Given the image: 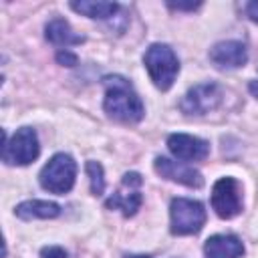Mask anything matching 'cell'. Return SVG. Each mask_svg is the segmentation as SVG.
I'll use <instances>...</instances> for the list:
<instances>
[{
  "mask_svg": "<svg viewBox=\"0 0 258 258\" xmlns=\"http://www.w3.org/2000/svg\"><path fill=\"white\" fill-rule=\"evenodd\" d=\"M105 99L103 109L105 113L121 123H139L145 115V107L135 93L133 85L121 75H107L103 77Z\"/></svg>",
  "mask_w": 258,
  "mask_h": 258,
  "instance_id": "obj_1",
  "label": "cell"
},
{
  "mask_svg": "<svg viewBox=\"0 0 258 258\" xmlns=\"http://www.w3.org/2000/svg\"><path fill=\"white\" fill-rule=\"evenodd\" d=\"M143 62H145V69H147L153 85L159 91H169L179 73V60H177L173 48L167 44L155 42L145 50Z\"/></svg>",
  "mask_w": 258,
  "mask_h": 258,
  "instance_id": "obj_2",
  "label": "cell"
},
{
  "mask_svg": "<svg viewBox=\"0 0 258 258\" xmlns=\"http://www.w3.org/2000/svg\"><path fill=\"white\" fill-rule=\"evenodd\" d=\"M77 177V163L69 153H54L38 173L42 189L62 196L73 189Z\"/></svg>",
  "mask_w": 258,
  "mask_h": 258,
  "instance_id": "obj_3",
  "label": "cell"
},
{
  "mask_svg": "<svg viewBox=\"0 0 258 258\" xmlns=\"http://www.w3.org/2000/svg\"><path fill=\"white\" fill-rule=\"evenodd\" d=\"M171 218V234L175 236H191L198 234L206 224V208L198 200L189 198H173L169 206Z\"/></svg>",
  "mask_w": 258,
  "mask_h": 258,
  "instance_id": "obj_4",
  "label": "cell"
},
{
  "mask_svg": "<svg viewBox=\"0 0 258 258\" xmlns=\"http://www.w3.org/2000/svg\"><path fill=\"white\" fill-rule=\"evenodd\" d=\"M40 153L38 137L32 127H20L10 139L4 133L2 145V161L6 165H28Z\"/></svg>",
  "mask_w": 258,
  "mask_h": 258,
  "instance_id": "obj_5",
  "label": "cell"
},
{
  "mask_svg": "<svg viewBox=\"0 0 258 258\" xmlns=\"http://www.w3.org/2000/svg\"><path fill=\"white\" fill-rule=\"evenodd\" d=\"M212 210L222 220H232L242 212V185L236 177H220L212 187Z\"/></svg>",
  "mask_w": 258,
  "mask_h": 258,
  "instance_id": "obj_6",
  "label": "cell"
},
{
  "mask_svg": "<svg viewBox=\"0 0 258 258\" xmlns=\"http://www.w3.org/2000/svg\"><path fill=\"white\" fill-rule=\"evenodd\" d=\"M143 183V177L137 173V171H127L123 177H121V185L119 189L105 202V206L109 210H121V214L125 218H131L137 214V210L141 208L143 204V196L139 191Z\"/></svg>",
  "mask_w": 258,
  "mask_h": 258,
  "instance_id": "obj_7",
  "label": "cell"
},
{
  "mask_svg": "<svg viewBox=\"0 0 258 258\" xmlns=\"http://www.w3.org/2000/svg\"><path fill=\"white\" fill-rule=\"evenodd\" d=\"M222 87L218 83H200L191 87L179 101V109L185 115H206L222 103Z\"/></svg>",
  "mask_w": 258,
  "mask_h": 258,
  "instance_id": "obj_8",
  "label": "cell"
},
{
  "mask_svg": "<svg viewBox=\"0 0 258 258\" xmlns=\"http://www.w3.org/2000/svg\"><path fill=\"white\" fill-rule=\"evenodd\" d=\"M210 60L220 71L240 69L248 60V50L240 40H222L210 48Z\"/></svg>",
  "mask_w": 258,
  "mask_h": 258,
  "instance_id": "obj_9",
  "label": "cell"
},
{
  "mask_svg": "<svg viewBox=\"0 0 258 258\" xmlns=\"http://www.w3.org/2000/svg\"><path fill=\"white\" fill-rule=\"evenodd\" d=\"M167 147L181 161H202L210 153V143L206 139L187 133H171L167 137Z\"/></svg>",
  "mask_w": 258,
  "mask_h": 258,
  "instance_id": "obj_10",
  "label": "cell"
},
{
  "mask_svg": "<svg viewBox=\"0 0 258 258\" xmlns=\"http://www.w3.org/2000/svg\"><path fill=\"white\" fill-rule=\"evenodd\" d=\"M153 167L161 177H165L169 181H175V183H181L187 187H202L204 185V177L198 169L183 165V163H177L169 157H161V155L155 157Z\"/></svg>",
  "mask_w": 258,
  "mask_h": 258,
  "instance_id": "obj_11",
  "label": "cell"
},
{
  "mask_svg": "<svg viewBox=\"0 0 258 258\" xmlns=\"http://www.w3.org/2000/svg\"><path fill=\"white\" fill-rule=\"evenodd\" d=\"M204 254L206 258H242L244 244L234 234H216L206 240Z\"/></svg>",
  "mask_w": 258,
  "mask_h": 258,
  "instance_id": "obj_12",
  "label": "cell"
},
{
  "mask_svg": "<svg viewBox=\"0 0 258 258\" xmlns=\"http://www.w3.org/2000/svg\"><path fill=\"white\" fill-rule=\"evenodd\" d=\"M14 214L20 220H52L60 216V206L46 200H26L16 206Z\"/></svg>",
  "mask_w": 258,
  "mask_h": 258,
  "instance_id": "obj_13",
  "label": "cell"
},
{
  "mask_svg": "<svg viewBox=\"0 0 258 258\" xmlns=\"http://www.w3.org/2000/svg\"><path fill=\"white\" fill-rule=\"evenodd\" d=\"M44 36H46L48 42H52L56 46H73V44L85 42V36L83 34H77L64 18H52V20H48V24L44 26Z\"/></svg>",
  "mask_w": 258,
  "mask_h": 258,
  "instance_id": "obj_14",
  "label": "cell"
},
{
  "mask_svg": "<svg viewBox=\"0 0 258 258\" xmlns=\"http://www.w3.org/2000/svg\"><path fill=\"white\" fill-rule=\"evenodd\" d=\"M71 8L79 14H83V16L99 18V20H109L121 10V6L117 2H93V0L71 2Z\"/></svg>",
  "mask_w": 258,
  "mask_h": 258,
  "instance_id": "obj_15",
  "label": "cell"
},
{
  "mask_svg": "<svg viewBox=\"0 0 258 258\" xmlns=\"http://www.w3.org/2000/svg\"><path fill=\"white\" fill-rule=\"evenodd\" d=\"M85 169H87V175H89V183H91V194L93 196H101L105 191V171H103V165L99 161H93L89 159L85 163Z\"/></svg>",
  "mask_w": 258,
  "mask_h": 258,
  "instance_id": "obj_16",
  "label": "cell"
},
{
  "mask_svg": "<svg viewBox=\"0 0 258 258\" xmlns=\"http://www.w3.org/2000/svg\"><path fill=\"white\" fill-rule=\"evenodd\" d=\"M56 62L58 64H64V67H77L79 64V56L75 52H71L69 48H60L56 52Z\"/></svg>",
  "mask_w": 258,
  "mask_h": 258,
  "instance_id": "obj_17",
  "label": "cell"
},
{
  "mask_svg": "<svg viewBox=\"0 0 258 258\" xmlns=\"http://www.w3.org/2000/svg\"><path fill=\"white\" fill-rule=\"evenodd\" d=\"M40 258H69V252L60 246H44L40 250Z\"/></svg>",
  "mask_w": 258,
  "mask_h": 258,
  "instance_id": "obj_18",
  "label": "cell"
},
{
  "mask_svg": "<svg viewBox=\"0 0 258 258\" xmlns=\"http://www.w3.org/2000/svg\"><path fill=\"white\" fill-rule=\"evenodd\" d=\"M200 6L202 2H167V8L171 10H196Z\"/></svg>",
  "mask_w": 258,
  "mask_h": 258,
  "instance_id": "obj_19",
  "label": "cell"
},
{
  "mask_svg": "<svg viewBox=\"0 0 258 258\" xmlns=\"http://www.w3.org/2000/svg\"><path fill=\"white\" fill-rule=\"evenodd\" d=\"M244 10H246V16H248L252 22H256V24H258V0H254V2H248Z\"/></svg>",
  "mask_w": 258,
  "mask_h": 258,
  "instance_id": "obj_20",
  "label": "cell"
},
{
  "mask_svg": "<svg viewBox=\"0 0 258 258\" xmlns=\"http://www.w3.org/2000/svg\"><path fill=\"white\" fill-rule=\"evenodd\" d=\"M248 89H250V93L258 99V81H250V85H248Z\"/></svg>",
  "mask_w": 258,
  "mask_h": 258,
  "instance_id": "obj_21",
  "label": "cell"
},
{
  "mask_svg": "<svg viewBox=\"0 0 258 258\" xmlns=\"http://www.w3.org/2000/svg\"><path fill=\"white\" fill-rule=\"evenodd\" d=\"M125 258H151V256H145V254H131V256H125Z\"/></svg>",
  "mask_w": 258,
  "mask_h": 258,
  "instance_id": "obj_22",
  "label": "cell"
}]
</instances>
